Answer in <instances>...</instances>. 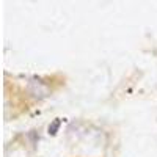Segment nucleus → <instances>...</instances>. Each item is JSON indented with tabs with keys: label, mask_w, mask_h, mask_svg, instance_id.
<instances>
[]
</instances>
